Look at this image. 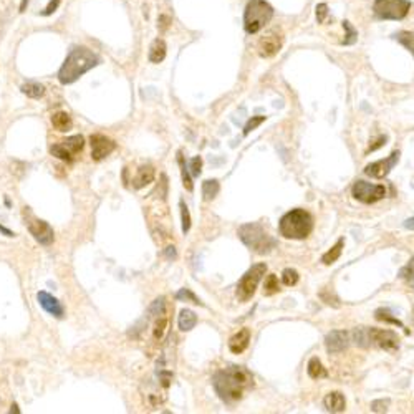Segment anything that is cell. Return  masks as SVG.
Wrapping results in <instances>:
<instances>
[{
    "mask_svg": "<svg viewBox=\"0 0 414 414\" xmlns=\"http://www.w3.org/2000/svg\"><path fill=\"white\" fill-rule=\"evenodd\" d=\"M164 308H166V303H164V298L161 297V298H156L153 305L149 307V313L154 315V316H158V315H164Z\"/></svg>",
    "mask_w": 414,
    "mask_h": 414,
    "instance_id": "39",
    "label": "cell"
},
{
    "mask_svg": "<svg viewBox=\"0 0 414 414\" xmlns=\"http://www.w3.org/2000/svg\"><path fill=\"white\" fill-rule=\"evenodd\" d=\"M98 63L100 58L91 50L86 49V47H76L65 58L62 68L58 71V80L62 85L75 83L81 75H85L86 71L95 68Z\"/></svg>",
    "mask_w": 414,
    "mask_h": 414,
    "instance_id": "2",
    "label": "cell"
},
{
    "mask_svg": "<svg viewBox=\"0 0 414 414\" xmlns=\"http://www.w3.org/2000/svg\"><path fill=\"white\" fill-rule=\"evenodd\" d=\"M327 14H328V7H327V4H320V5H318V7H316V20L321 23L323 20H325Z\"/></svg>",
    "mask_w": 414,
    "mask_h": 414,
    "instance_id": "43",
    "label": "cell"
},
{
    "mask_svg": "<svg viewBox=\"0 0 414 414\" xmlns=\"http://www.w3.org/2000/svg\"><path fill=\"white\" fill-rule=\"evenodd\" d=\"M370 330V343L381 350L394 351L399 348V337L391 330H380V328H368Z\"/></svg>",
    "mask_w": 414,
    "mask_h": 414,
    "instance_id": "9",
    "label": "cell"
},
{
    "mask_svg": "<svg viewBox=\"0 0 414 414\" xmlns=\"http://www.w3.org/2000/svg\"><path fill=\"white\" fill-rule=\"evenodd\" d=\"M27 4H28V0H22V4H20V12H23L27 9Z\"/></svg>",
    "mask_w": 414,
    "mask_h": 414,
    "instance_id": "51",
    "label": "cell"
},
{
    "mask_svg": "<svg viewBox=\"0 0 414 414\" xmlns=\"http://www.w3.org/2000/svg\"><path fill=\"white\" fill-rule=\"evenodd\" d=\"M376 320L388 321V323H394V325H398V327H401V328H404V325L398 320V318H393L391 315L388 313V310H383V308H380V310L376 311Z\"/></svg>",
    "mask_w": 414,
    "mask_h": 414,
    "instance_id": "36",
    "label": "cell"
},
{
    "mask_svg": "<svg viewBox=\"0 0 414 414\" xmlns=\"http://www.w3.org/2000/svg\"><path fill=\"white\" fill-rule=\"evenodd\" d=\"M348 345H350V333L345 332V330H333V332H330L325 338L327 351L332 353V355L345 351Z\"/></svg>",
    "mask_w": 414,
    "mask_h": 414,
    "instance_id": "14",
    "label": "cell"
},
{
    "mask_svg": "<svg viewBox=\"0 0 414 414\" xmlns=\"http://www.w3.org/2000/svg\"><path fill=\"white\" fill-rule=\"evenodd\" d=\"M343 27H345V30L348 32V33H346V37H348V38H345V40H343V43H345V45H351V43H355V40H356V37H358L356 30L353 28V27H351V23H350V22H346V20L343 22Z\"/></svg>",
    "mask_w": 414,
    "mask_h": 414,
    "instance_id": "40",
    "label": "cell"
},
{
    "mask_svg": "<svg viewBox=\"0 0 414 414\" xmlns=\"http://www.w3.org/2000/svg\"><path fill=\"white\" fill-rule=\"evenodd\" d=\"M166 255L169 257V259H176V249H174V247H167Z\"/></svg>",
    "mask_w": 414,
    "mask_h": 414,
    "instance_id": "49",
    "label": "cell"
},
{
    "mask_svg": "<svg viewBox=\"0 0 414 414\" xmlns=\"http://www.w3.org/2000/svg\"><path fill=\"white\" fill-rule=\"evenodd\" d=\"M0 232H4V234H5V236H7V237H15V232L9 231L7 227H4V225H0Z\"/></svg>",
    "mask_w": 414,
    "mask_h": 414,
    "instance_id": "48",
    "label": "cell"
},
{
    "mask_svg": "<svg viewBox=\"0 0 414 414\" xmlns=\"http://www.w3.org/2000/svg\"><path fill=\"white\" fill-rule=\"evenodd\" d=\"M267 272V265L265 263H257L252 268H249L247 272L244 273V277L241 279V282L237 284V298L241 302H247L257 290V285L262 280V277Z\"/></svg>",
    "mask_w": 414,
    "mask_h": 414,
    "instance_id": "7",
    "label": "cell"
},
{
    "mask_svg": "<svg viewBox=\"0 0 414 414\" xmlns=\"http://www.w3.org/2000/svg\"><path fill=\"white\" fill-rule=\"evenodd\" d=\"M60 2H62V0H50V4L47 5V9H45L43 12H41V15H52L53 12H55V10L58 9Z\"/></svg>",
    "mask_w": 414,
    "mask_h": 414,
    "instance_id": "44",
    "label": "cell"
},
{
    "mask_svg": "<svg viewBox=\"0 0 414 414\" xmlns=\"http://www.w3.org/2000/svg\"><path fill=\"white\" fill-rule=\"evenodd\" d=\"M166 328H167V318H164V316L158 318V321H156V325H154V338L156 340L163 338L166 333Z\"/></svg>",
    "mask_w": 414,
    "mask_h": 414,
    "instance_id": "37",
    "label": "cell"
},
{
    "mask_svg": "<svg viewBox=\"0 0 414 414\" xmlns=\"http://www.w3.org/2000/svg\"><path fill=\"white\" fill-rule=\"evenodd\" d=\"M179 207H181V219H182V232L188 234L189 229H191V214H189V209L188 206L181 201L179 202Z\"/></svg>",
    "mask_w": 414,
    "mask_h": 414,
    "instance_id": "34",
    "label": "cell"
},
{
    "mask_svg": "<svg viewBox=\"0 0 414 414\" xmlns=\"http://www.w3.org/2000/svg\"><path fill=\"white\" fill-rule=\"evenodd\" d=\"M212 385L219 398L225 403H237L244 398L245 391L254 386V376L242 366H231L214 375Z\"/></svg>",
    "mask_w": 414,
    "mask_h": 414,
    "instance_id": "1",
    "label": "cell"
},
{
    "mask_svg": "<svg viewBox=\"0 0 414 414\" xmlns=\"http://www.w3.org/2000/svg\"><path fill=\"white\" fill-rule=\"evenodd\" d=\"M189 169L193 172V176H199L201 171H202V159L201 156H196L189 161Z\"/></svg>",
    "mask_w": 414,
    "mask_h": 414,
    "instance_id": "41",
    "label": "cell"
},
{
    "mask_svg": "<svg viewBox=\"0 0 414 414\" xmlns=\"http://www.w3.org/2000/svg\"><path fill=\"white\" fill-rule=\"evenodd\" d=\"M14 411H15V412H20L19 409H17V404H14V406H12V409H10V412H14Z\"/></svg>",
    "mask_w": 414,
    "mask_h": 414,
    "instance_id": "52",
    "label": "cell"
},
{
    "mask_svg": "<svg viewBox=\"0 0 414 414\" xmlns=\"http://www.w3.org/2000/svg\"><path fill=\"white\" fill-rule=\"evenodd\" d=\"M351 194L356 201L363 204H375L386 196V188L380 184H370L366 181H356L353 184Z\"/></svg>",
    "mask_w": 414,
    "mask_h": 414,
    "instance_id": "8",
    "label": "cell"
},
{
    "mask_svg": "<svg viewBox=\"0 0 414 414\" xmlns=\"http://www.w3.org/2000/svg\"><path fill=\"white\" fill-rule=\"evenodd\" d=\"M279 292H280V284H279L277 275L270 273L265 279V284H263V293H265V295H275V293Z\"/></svg>",
    "mask_w": 414,
    "mask_h": 414,
    "instance_id": "30",
    "label": "cell"
},
{
    "mask_svg": "<svg viewBox=\"0 0 414 414\" xmlns=\"http://www.w3.org/2000/svg\"><path fill=\"white\" fill-rule=\"evenodd\" d=\"M89 145H91V158L95 161L105 159L106 156H110L116 148V143L105 134H91Z\"/></svg>",
    "mask_w": 414,
    "mask_h": 414,
    "instance_id": "12",
    "label": "cell"
},
{
    "mask_svg": "<svg viewBox=\"0 0 414 414\" xmlns=\"http://www.w3.org/2000/svg\"><path fill=\"white\" fill-rule=\"evenodd\" d=\"M385 143H386V137H385V136H381V137H380V140H378V141H376V145H373V146H370V149H368V153H370V151H375V149H378V148H381L383 145H385Z\"/></svg>",
    "mask_w": 414,
    "mask_h": 414,
    "instance_id": "47",
    "label": "cell"
},
{
    "mask_svg": "<svg viewBox=\"0 0 414 414\" xmlns=\"http://www.w3.org/2000/svg\"><path fill=\"white\" fill-rule=\"evenodd\" d=\"M411 2L407 0H375L373 10L378 19L383 20H401L407 15Z\"/></svg>",
    "mask_w": 414,
    "mask_h": 414,
    "instance_id": "6",
    "label": "cell"
},
{
    "mask_svg": "<svg viewBox=\"0 0 414 414\" xmlns=\"http://www.w3.org/2000/svg\"><path fill=\"white\" fill-rule=\"evenodd\" d=\"M177 161H179V166H181V176H182L184 188L188 189L189 193H193V191H194V184H193V179H191V176H189L188 166H186V163H184L182 153H177Z\"/></svg>",
    "mask_w": 414,
    "mask_h": 414,
    "instance_id": "28",
    "label": "cell"
},
{
    "mask_svg": "<svg viewBox=\"0 0 414 414\" xmlns=\"http://www.w3.org/2000/svg\"><path fill=\"white\" fill-rule=\"evenodd\" d=\"M394 38L398 40L401 45H404L414 57V32H399L394 35Z\"/></svg>",
    "mask_w": 414,
    "mask_h": 414,
    "instance_id": "31",
    "label": "cell"
},
{
    "mask_svg": "<svg viewBox=\"0 0 414 414\" xmlns=\"http://www.w3.org/2000/svg\"><path fill=\"white\" fill-rule=\"evenodd\" d=\"M282 282H284L287 287L295 285L298 282V272H297V270H293V268H285L284 273H282Z\"/></svg>",
    "mask_w": 414,
    "mask_h": 414,
    "instance_id": "32",
    "label": "cell"
},
{
    "mask_svg": "<svg viewBox=\"0 0 414 414\" xmlns=\"http://www.w3.org/2000/svg\"><path fill=\"white\" fill-rule=\"evenodd\" d=\"M351 337H353V341L358 345V346H361V348H368L371 343H370V330L368 328H356V330H353V333H351Z\"/></svg>",
    "mask_w": 414,
    "mask_h": 414,
    "instance_id": "27",
    "label": "cell"
},
{
    "mask_svg": "<svg viewBox=\"0 0 414 414\" xmlns=\"http://www.w3.org/2000/svg\"><path fill=\"white\" fill-rule=\"evenodd\" d=\"M20 89H22L23 95H27V97L32 98V100H40L45 95V86L40 85L38 81H27V83H23Z\"/></svg>",
    "mask_w": 414,
    "mask_h": 414,
    "instance_id": "22",
    "label": "cell"
},
{
    "mask_svg": "<svg viewBox=\"0 0 414 414\" xmlns=\"http://www.w3.org/2000/svg\"><path fill=\"white\" fill-rule=\"evenodd\" d=\"M273 17L272 5L265 0H250L245 7L244 14V28L245 32L254 35L267 25Z\"/></svg>",
    "mask_w": 414,
    "mask_h": 414,
    "instance_id": "5",
    "label": "cell"
},
{
    "mask_svg": "<svg viewBox=\"0 0 414 414\" xmlns=\"http://www.w3.org/2000/svg\"><path fill=\"white\" fill-rule=\"evenodd\" d=\"M249 343H250V330L242 328L229 340V350L234 353V355H241V353L247 350Z\"/></svg>",
    "mask_w": 414,
    "mask_h": 414,
    "instance_id": "16",
    "label": "cell"
},
{
    "mask_svg": "<svg viewBox=\"0 0 414 414\" xmlns=\"http://www.w3.org/2000/svg\"><path fill=\"white\" fill-rule=\"evenodd\" d=\"M176 298L177 300H186V302H191V303H196V305H202L201 300L197 298L189 289H181V290L176 293Z\"/></svg>",
    "mask_w": 414,
    "mask_h": 414,
    "instance_id": "33",
    "label": "cell"
},
{
    "mask_svg": "<svg viewBox=\"0 0 414 414\" xmlns=\"http://www.w3.org/2000/svg\"><path fill=\"white\" fill-rule=\"evenodd\" d=\"M37 298H38L40 307L43 308L47 313H50L52 316H55V318H63V315H65L63 305L60 303L53 295H50L49 292H38Z\"/></svg>",
    "mask_w": 414,
    "mask_h": 414,
    "instance_id": "15",
    "label": "cell"
},
{
    "mask_svg": "<svg viewBox=\"0 0 414 414\" xmlns=\"http://www.w3.org/2000/svg\"><path fill=\"white\" fill-rule=\"evenodd\" d=\"M154 176H156V171L153 166H141L140 169H137L136 176L133 179V188L134 189H143L146 188L148 184H151L154 181Z\"/></svg>",
    "mask_w": 414,
    "mask_h": 414,
    "instance_id": "17",
    "label": "cell"
},
{
    "mask_svg": "<svg viewBox=\"0 0 414 414\" xmlns=\"http://www.w3.org/2000/svg\"><path fill=\"white\" fill-rule=\"evenodd\" d=\"M50 154L55 156V158H58V159H62V161H67V163H71V161H73V158H75V156L71 154L68 149L62 145V143H60V145L50 146Z\"/></svg>",
    "mask_w": 414,
    "mask_h": 414,
    "instance_id": "29",
    "label": "cell"
},
{
    "mask_svg": "<svg viewBox=\"0 0 414 414\" xmlns=\"http://www.w3.org/2000/svg\"><path fill=\"white\" fill-rule=\"evenodd\" d=\"M196 323H197V315L193 310H188V308L181 310V313H179V318H177V325L182 332H191V330L196 327Z\"/></svg>",
    "mask_w": 414,
    "mask_h": 414,
    "instance_id": "20",
    "label": "cell"
},
{
    "mask_svg": "<svg viewBox=\"0 0 414 414\" xmlns=\"http://www.w3.org/2000/svg\"><path fill=\"white\" fill-rule=\"evenodd\" d=\"M323 404H325L327 411H330V412H343L346 409L345 396L338 391L328 393L325 396V399H323Z\"/></svg>",
    "mask_w": 414,
    "mask_h": 414,
    "instance_id": "18",
    "label": "cell"
},
{
    "mask_svg": "<svg viewBox=\"0 0 414 414\" xmlns=\"http://www.w3.org/2000/svg\"><path fill=\"white\" fill-rule=\"evenodd\" d=\"M239 237L241 241L247 245L249 249H252L255 254H268L275 245H277V241L273 237H270L268 234L263 231V227L260 224H245L239 229Z\"/></svg>",
    "mask_w": 414,
    "mask_h": 414,
    "instance_id": "4",
    "label": "cell"
},
{
    "mask_svg": "<svg viewBox=\"0 0 414 414\" xmlns=\"http://www.w3.org/2000/svg\"><path fill=\"white\" fill-rule=\"evenodd\" d=\"M166 41L163 38H156L153 41L151 49H149V62L151 63H161L166 57Z\"/></svg>",
    "mask_w": 414,
    "mask_h": 414,
    "instance_id": "19",
    "label": "cell"
},
{
    "mask_svg": "<svg viewBox=\"0 0 414 414\" xmlns=\"http://www.w3.org/2000/svg\"><path fill=\"white\" fill-rule=\"evenodd\" d=\"M279 231L285 239L302 241V239H307L313 231V217L303 209H293L280 219Z\"/></svg>",
    "mask_w": 414,
    "mask_h": 414,
    "instance_id": "3",
    "label": "cell"
},
{
    "mask_svg": "<svg viewBox=\"0 0 414 414\" xmlns=\"http://www.w3.org/2000/svg\"><path fill=\"white\" fill-rule=\"evenodd\" d=\"M399 161V151H393L391 156L386 159H381V161H376V163H371L364 167V174L370 177H375V179H383L386 177L389 172H391L393 167L398 164Z\"/></svg>",
    "mask_w": 414,
    "mask_h": 414,
    "instance_id": "11",
    "label": "cell"
},
{
    "mask_svg": "<svg viewBox=\"0 0 414 414\" xmlns=\"http://www.w3.org/2000/svg\"><path fill=\"white\" fill-rule=\"evenodd\" d=\"M28 231L33 236V239L41 245H52L55 241V234L50 227L49 222L40 220V219H32L28 222Z\"/></svg>",
    "mask_w": 414,
    "mask_h": 414,
    "instance_id": "13",
    "label": "cell"
},
{
    "mask_svg": "<svg viewBox=\"0 0 414 414\" xmlns=\"http://www.w3.org/2000/svg\"><path fill=\"white\" fill-rule=\"evenodd\" d=\"M219 189L220 186L219 182L215 181V179H209V181H204L202 182V196H204V201H212L215 196L219 194Z\"/></svg>",
    "mask_w": 414,
    "mask_h": 414,
    "instance_id": "26",
    "label": "cell"
},
{
    "mask_svg": "<svg viewBox=\"0 0 414 414\" xmlns=\"http://www.w3.org/2000/svg\"><path fill=\"white\" fill-rule=\"evenodd\" d=\"M171 25V17L169 15H161L159 19H158V27L161 32H164V30Z\"/></svg>",
    "mask_w": 414,
    "mask_h": 414,
    "instance_id": "45",
    "label": "cell"
},
{
    "mask_svg": "<svg viewBox=\"0 0 414 414\" xmlns=\"http://www.w3.org/2000/svg\"><path fill=\"white\" fill-rule=\"evenodd\" d=\"M62 145L67 148L71 154L76 156V154H80L83 151V148H85V137H83L81 134L70 136L65 141H62Z\"/></svg>",
    "mask_w": 414,
    "mask_h": 414,
    "instance_id": "23",
    "label": "cell"
},
{
    "mask_svg": "<svg viewBox=\"0 0 414 414\" xmlns=\"http://www.w3.org/2000/svg\"><path fill=\"white\" fill-rule=\"evenodd\" d=\"M52 124H53V128H55L57 131H60V133H65V131L71 129L73 121H71V118H70L68 113L58 111V113H55V115L52 116Z\"/></svg>",
    "mask_w": 414,
    "mask_h": 414,
    "instance_id": "21",
    "label": "cell"
},
{
    "mask_svg": "<svg viewBox=\"0 0 414 414\" xmlns=\"http://www.w3.org/2000/svg\"><path fill=\"white\" fill-rule=\"evenodd\" d=\"M159 376H161V383H163V386L164 388L169 386V381H171V378H172V375L169 373V371H163V373H161Z\"/></svg>",
    "mask_w": 414,
    "mask_h": 414,
    "instance_id": "46",
    "label": "cell"
},
{
    "mask_svg": "<svg viewBox=\"0 0 414 414\" xmlns=\"http://www.w3.org/2000/svg\"><path fill=\"white\" fill-rule=\"evenodd\" d=\"M388 406H389V401L386 399H376L371 403V411H375V412H385L388 411Z\"/></svg>",
    "mask_w": 414,
    "mask_h": 414,
    "instance_id": "42",
    "label": "cell"
},
{
    "mask_svg": "<svg viewBox=\"0 0 414 414\" xmlns=\"http://www.w3.org/2000/svg\"><path fill=\"white\" fill-rule=\"evenodd\" d=\"M265 116H252L249 121H247V124L244 126V136H247V134H250V131H254L255 128H259V126L265 121Z\"/></svg>",
    "mask_w": 414,
    "mask_h": 414,
    "instance_id": "35",
    "label": "cell"
},
{
    "mask_svg": "<svg viewBox=\"0 0 414 414\" xmlns=\"http://www.w3.org/2000/svg\"><path fill=\"white\" fill-rule=\"evenodd\" d=\"M307 371H308V376L313 378V380H320V378H327L328 373L327 370L323 368L321 361L318 358H311L308 361V366H307Z\"/></svg>",
    "mask_w": 414,
    "mask_h": 414,
    "instance_id": "25",
    "label": "cell"
},
{
    "mask_svg": "<svg viewBox=\"0 0 414 414\" xmlns=\"http://www.w3.org/2000/svg\"><path fill=\"white\" fill-rule=\"evenodd\" d=\"M401 279H404L407 284H411L414 287V259H411L409 263L401 270Z\"/></svg>",
    "mask_w": 414,
    "mask_h": 414,
    "instance_id": "38",
    "label": "cell"
},
{
    "mask_svg": "<svg viewBox=\"0 0 414 414\" xmlns=\"http://www.w3.org/2000/svg\"><path fill=\"white\" fill-rule=\"evenodd\" d=\"M404 227H406V229L414 231V217H412V219H407V220L404 222Z\"/></svg>",
    "mask_w": 414,
    "mask_h": 414,
    "instance_id": "50",
    "label": "cell"
},
{
    "mask_svg": "<svg viewBox=\"0 0 414 414\" xmlns=\"http://www.w3.org/2000/svg\"><path fill=\"white\" fill-rule=\"evenodd\" d=\"M343 247H345V239H340V241L321 257V262L325 263V265H332L333 262H337L340 259L341 252H343Z\"/></svg>",
    "mask_w": 414,
    "mask_h": 414,
    "instance_id": "24",
    "label": "cell"
},
{
    "mask_svg": "<svg viewBox=\"0 0 414 414\" xmlns=\"http://www.w3.org/2000/svg\"><path fill=\"white\" fill-rule=\"evenodd\" d=\"M282 45H284V37H282V33L279 32V30H268V32L259 40L257 50H259V55L262 58H270V57L277 55L282 49Z\"/></svg>",
    "mask_w": 414,
    "mask_h": 414,
    "instance_id": "10",
    "label": "cell"
}]
</instances>
